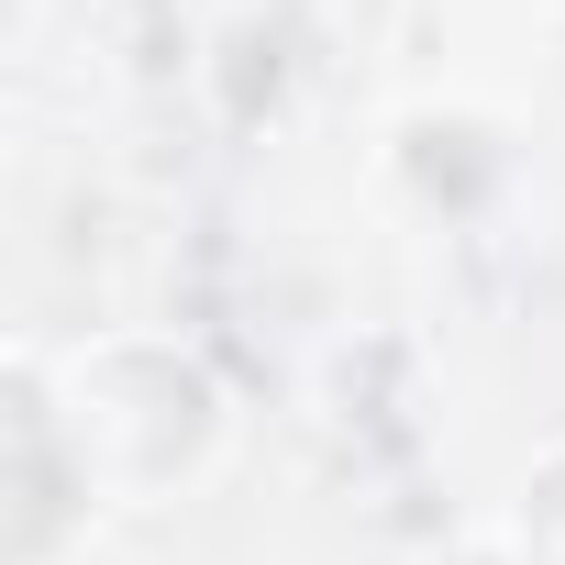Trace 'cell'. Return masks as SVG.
Listing matches in <instances>:
<instances>
[{"label": "cell", "instance_id": "obj_1", "mask_svg": "<svg viewBox=\"0 0 565 565\" xmlns=\"http://www.w3.org/2000/svg\"><path fill=\"white\" fill-rule=\"evenodd\" d=\"M12 377L45 399L56 444L78 455V477L100 488V510H156V499H189L222 444H233V399L222 377L167 344V333H89L67 355L45 344H12Z\"/></svg>", "mask_w": 565, "mask_h": 565}, {"label": "cell", "instance_id": "obj_2", "mask_svg": "<svg viewBox=\"0 0 565 565\" xmlns=\"http://www.w3.org/2000/svg\"><path fill=\"white\" fill-rule=\"evenodd\" d=\"M510 543H521V565H565V455L521 477V510H510Z\"/></svg>", "mask_w": 565, "mask_h": 565}, {"label": "cell", "instance_id": "obj_3", "mask_svg": "<svg viewBox=\"0 0 565 565\" xmlns=\"http://www.w3.org/2000/svg\"><path fill=\"white\" fill-rule=\"evenodd\" d=\"M433 565H521V543H510V532H477V543H455V554H433Z\"/></svg>", "mask_w": 565, "mask_h": 565}]
</instances>
